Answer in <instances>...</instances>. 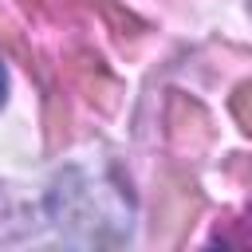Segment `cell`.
<instances>
[{
  "instance_id": "obj_1",
  "label": "cell",
  "mask_w": 252,
  "mask_h": 252,
  "mask_svg": "<svg viewBox=\"0 0 252 252\" xmlns=\"http://www.w3.org/2000/svg\"><path fill=\"white\" fill-rule=\"evenodd\" d=\"M0 98H4V67H0Z\"/></svg>"
}]
</instances>
